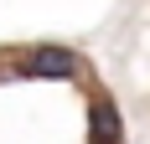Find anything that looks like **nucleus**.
I'll use <instances>...</instances> for the list:
<instances>
[{
    "instance_id": "f257e3e1",
    "label": "nucleus",
    "mask_w": 150,
    "mask_h": 144,
    "mask_svg": "<svg viewBox=\"0 0 150 144\" xmlns=\"http://www.w3.org/2000/svg\"><path fill=\"white\" fill-rule=\"evenodd\" d=\"M88 72V62H83V52L78 46H62V41H36L26 46L21 57L11 62V77H36V82H78Z\"/></svg>"
},
{
    "instance_id": "f03ea898",
    "label": "nucleus",
    "mask_w": 150,
    "mask_h": 144,
    "mask_svg": "<svg viewBox=\"0 0 150 144\" xmlns=\"http://www.w3.org/2000/svg\"><path fill=\"white\" fill-rule=\"evenodd\" d=\"M88 144H124V113L109 93L88 98Z\"/></svg>"
}]
</instances>
